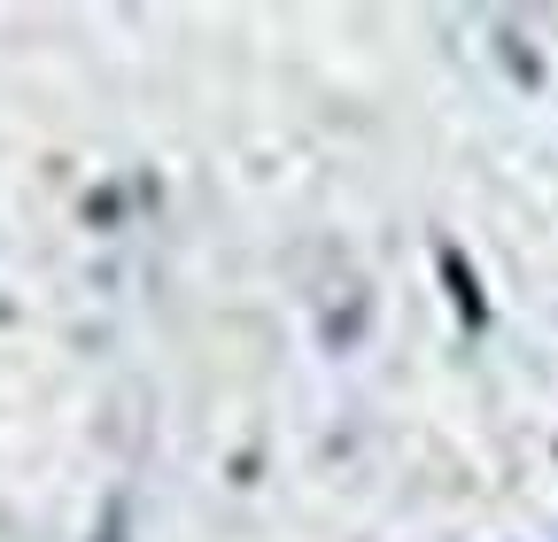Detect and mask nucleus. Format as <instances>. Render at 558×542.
Listing matches in <instances>:
<instances>
[{
	"instance_id": "1",
	"label": "nucleus",
	"mask_w": 558,
	"mask_h": 542,
	"mask_svg": "<svg viewBox=\"0 0 558 542\" xmlns=\"http://www.w3.org/2000/svg\"><path fill=\"white\" fill-rule=\"evenodd\" d=\"M442 280H450L458 318H465V325H488V303H481V287H473V271H465V256H458V248H442Z\"/></svg>"
}]
</instances>
